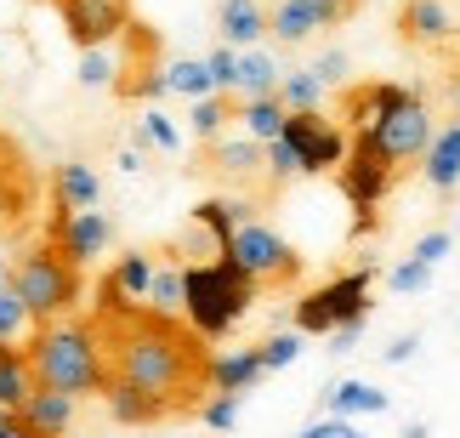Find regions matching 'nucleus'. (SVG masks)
<instances>
[{
	"label": "nucleus",
	"mask_w": 460,
	"mask_h": 438,
	"mask_svg": "<svg viewBox=\"0 0 460 438\" xmlns=\"http://www.w3.org/2000/svg\"><path fill=\"white\" fill-rule=\"evenodd\" d=\"M97 330H102V347H109L114 376H126V381H137V388L159 393L176 416L199 405L210 347H205V336L182 319V313L137 308V313H126V319H109Z\"/></svg>",
	"instance_id": "f257e3e1"
},
{
	"label": "nucleus",
	"mask_w": 460,
	"mask_h": 438,
	"mask_svg": "<svg viewBox=\"0 0 460 438\" xmlns=\"http://www.w3.org/2000/svg\"><path fill=\"white\" fill-rule=\"evenodd\" d=\"M29 371L34 381H46V388H63V393H80L92 398L109 388L114 364H109V347H102V330L97 319H46L29 330Z\"/></svg>",
	"instance_id": "f03ea898"
},
{
	"label": "nucleus",
	"mask_w": 460,
	"mask_h": 438,
	"mask_svg": "<svg viewBox=\"0 0 460 438\" xmlns=\"http://www.w3.org/2000/svg\"><path fill=\"white\" fill-rule=\"evenodd\" d=\"M261 285L239 268L227 251H217V262H188V285H182V319L199 330L205 342L234 336V325L256 308Z\"/></svg>",
	"instance_id": "7ed1b4c3"
},
{
	"label": "nucleus",
	"mask_w": 460,
	"mask_h": 438,
	"mask_svg": "<svg viewBox=\"0 0 460 438\" xmlns=\"http://www.w3.org/2000/svg\"><path fill=\"white\" fill-rule=\"evenodd\" d=\"M398 177H403V165L386 160L369 131L347 137V154H341V165H335V188H341L347 205H352V239H369L381 228V200L393 194Z\"/></svg>",
	"instance_id": "20e7f679"
},
{
	"label": "nucleus",
	"mask_w": 460,
	"mask_h": 438,
	"mask_svg": "<svg viewBox=\"0 0 460 438\" xmlns=\"http://www.w3.org/2000/svg\"><path fill=\"white\" fill-rule=\"evenodd\" d=\"M85 268H75L58 245H29L23 256L12 262V285H17V296L29 302V313H34V325H46V319H63V313H75V302L85 296V279H80Z\"/></svg>",
	"instance_id": "39448f33"
},
{
	"label": "nucleus",
	"mask_w": 460,
	"mask_h": 438,
	"mask_svg": "<svg viewBox=\"0 0 460 438\" xmlns=\"http://www.w3.org/2000/svg\"><path fill=\"white\" fill-rule=\"evenodd\" d=\"M222 251L234 256L261 291H285V285H296V279H302V268H307V256L296 251V245L279 234L273 222H261V217H244Z\"/></svg>",
	"instance_id": "423d86ee"
},
{
	"label": "nucleus",
	"mask_w": 460,
	"mask_h": 438,
	"mask_svg": "<svg viewBox=\"0 0 460 438\" xmlns=\"http://www.w3.org/2000/svg\"><path fill=\"white\" fill-rule=\"evenodd\" d=\"M46 239L75 262V268H92L114 251V217H102L97 205H63L51 200V222H46Z\"/></svg>",
	"instance_id": "0eeeda50"
},
{
	"label": "nucleus",
	"mask_w": 460,
	"mask_h": 438,
	"mask_svg": "<svg viewBox=\"0 0 460 438\" xmlns=\"http://www.w3.org/2000/svg\"><path fill=\"white\" fill-rule=\"evenodd\" d=\"M279 137L296 148L302 177H324V171H335V165H341V154H347V131L335 126V120H324V109H290Z\"/></svg>",
	"instance_id": "6e6552de"
},
{
	"label": "nucleus",
	"mask_w": 460,
	"mask_h": 438,
	"mask_svg": "<svg viewBox=\"0 0 460 438\" xmlns=\"http://www.w3.org/2000/svg\"><path fill=\"white\" fill-rule=\"evenodd\" d=\"M352 12H358V0H273V6H268V40L307 46L324 29L347 23Z\"/></svg>",
	"instance_id": "1a4fd4ad"
},
{
	"label": "nucleus",
	"mask_w": 460,
	"mask_h": 438,
	"mask_svg": "<svg viewBox=\"0 0 460 438\" xmlns=\"http://www.w3.org/2000/svg\"><path fill=\"white\" fill-rule=\"evenodd\" d=\"M369 137H376V148L386 154L393 165H420V154H427L432 143V109H427V97L410 103V109H393V114H381L376 126H364Z\"/></svg>",
	"instance_id": "9d476101"
},
{
	"label": "nucleus",
	"mask_w": 460,
	"mask_h": 438,
	"mask_svg": "<svg viewBox=\"0 0 460 438\" xmlns=\"http://www.w3.org/2000/svg\"><path fill=\"white\" fill-rule=\"evenodd\" d=\"M217 183H227V188H256L261 183V171H268V143L261 137H251V131H239V137H210L205 143V160H199Z\"/></svg>",
	"instance_id": "9b49d317"
},
{
	"label": "nucleus",
	"mask_w": 460,
	"mask_h": 438,
	"mask_svg": "<svg viewBox=\"0 0 460 438\" xmlns=\"http://www.w3.org/2000/svg\"><path fill=\"white\" fill-rule=\"evenodd\" d=\"M63 17V34L75 46H102V40H119L131 23V0H51Z\"/></svg>",
	"instance_id": "f8f14e48"
},
{
	"label": "nucleus",
	"mask_w": 460,
	"mask_h": 438,
	"mask_svg": "<svg viewBox=\"0 0 460 438\" xmlns=\"http://www.w3.org/2000/svg\"><path fill=\"white\" fill-rule=\"evenodd\" d=\"M17 416H23V433H29V438H58V433L75 427L80 393H63V388H46V381H34L29 398L17 405Z\"/></svg>",
	"instance_id": "ddd939ff"
},
{
	"label": "nucleus",
	"mask_w": 460,
	"mask_h": 438,
	"mask_svg": "<svg viewBox=\"0 0 460 438\" xmlns=\"http://www.w3.org/2000/svg\"><path fill=\"white\" fill-rule=\"evenodd\" d=\"M393 29H398L403 46H449L455 40V12H449V0H398Z\"/></svg>",
	"instance_id": "4468645a"
},
{
	"label": "nucleus",
	"mask_w": 460,
	"mask_h": 438,
	"mask_svg": "<svg viewBox=\"0 0 460 438\" xmlns=\"http://www.w3.org/2000/svg\"><path fill=\"white\" fill-rule=\"evenodd\" d=\"M97 398H102V410H109V422H119V427H154V422H165V416H176L159 393L137 388V381H126V376H109V388H102Z\"/></svg>",
	"instance_id": "2eb2a0df"
},
{
	"label": "nucleus",
	"mask_w": 460,
	"mask_h": 438,
	"mask_svg": "<svg viewBox=\"0 0 460 438\" xmlns=\"http://www.w3.org/2000/svg\"><path fill=\"white\" fill-rule=\"evenodd\" d=\"M410 103H420V92H415V85H403V80H369V85H352L347 80V126L364 131V126H376L381 114L410 109Z\"/></svg>",
	"instance_id": "dca6fc26"
},
{
	"label": "nucleus",
	"mask_w": 460,
	"mask_h": 438,
	"mask_svg": "<svg viewBox=\"0 0 460 438\" xmlns=\"http://www.w3.org/2000/svg\"><path fill=\"white\" fill-rule=\"evenodd\" d=\"M256 381H268V364H261V347H227V353L205 359V388L210 393H256Z\"/></svg>",
	"instance_id": "f3484780"
},
{
	"label": "nucleus",
	"mask_w": 460,
	"mask_h": 438,
	"mask_svg": "<svg viewBox=\"0 0 460 438\" xmlns=\"http://www.w3.org/2000/svg\"><path fill=\"white\" fill-rule=\"evenodd\" d=\"M420 177H427V188H432L438 200H449L455 188H460V114L449 120V126L432 131L427 154H420Z\"/></svg>",
	"instance_id": "a211bd4d"
},
{
	"label": "nucleus",
	"mask_w": 460,
	"mask_h": 438,
	"mask_svg": "<svg viewBox=\"0 0 460 438\" xmlns=\"http://www.w3.org/2000/svg\"><path fill=\"white\" fill-rule=\"evenodd\" d=\"M324 296L330 319H369V308H376V268H352V273H335L330 285H318Z\"/></svg>",
	"instance_id": "6ab92c4d"
},
{
	"label": "nucleus",
	"mask_w": 460,
	"mask_h": 438,
	"mask_svg": "<svg viewBox=\"0 0 460 438\" xmlns=\"http://www.w3.org/2000/svg\"><path fill=\"white\" fill-rule=\"evenodd\" d=\"M217 40L261 46L268 40V0H217Z\"/></svg>",
	"instance_id": "aec40b11"
},
{
	"label": "nucleus",
	"mask_w": 460,
	"mask_h": 438,
	"mask_svg": "<svg viewBox=\"0 0 460 438\" xmlns=\"http://www.w3.org/2000/svg\"><path fill=\"white\" fill-rule=\"evenodd\" d=\"M188 217H193V228H199V234L217 239V251H222V245L234 239V228H239L244 217H256V205H251V200H239V194H210V200L193 205Z\"/></svg>",
	"instance_id": "412c9836"
},
{
	"label": "nucleus",
	"mask_w": 460,
	"mask_h": 438,
	"mask_svg": "<svg viewBox=\"0 0 460 438\" xmlns=\"http://www.w3.org/2000/svg\"><path fill=\"white\" fill-rule=\"evenodd\" d=\"M119 75H126V51H119L114 40L80 46V63H75V85H80V92H114Z\"/></svg>",
	"instance_id": "4be33fe9"
},
{
	"label": "nucleus",
	"mask_w": 460,
	"mask_h": 438,
	"mask_svg": "<svg viewBox=\"0 0 460 438\" xmlns=\"http://www.w3.org/2000/svg\"><path fill=\"white\" fill-rule=\"evenodd\" d=\"M324 405L341 410V416H352V422H364V416H386V410H393V398H386L376 381L347 376V381H335V388H324Z\"/></svg>",
	"instance_id": "5701e85b"
},
{
	"label": "nucleus",
	"mask_w": 460,
	"mask_h": 438,
	"mask_svg": "<svg viewBox=\"0 0 460 438\" xmlns=\"http://www.w3.org/2000/svg\"><path fill=\"white\" fill-rule=\"evenodd\" d=\"M279 75H285V63H279L268 46H239L234 97H261V92H279Z\"/></svg>",
	"instance_id": "b1692460"
},
{
	"label": "nucleus",
	"mask_w": 460,
	"mask_h": 438,
	"mask_svg": "<svg viewBox=\"0 0 460 438\" xmlns=\"http://www.w3.org/2000/svg\"><path fill=\"white\" fill-rule=\"evenodd\" d=\"M51 200L63 205H102V177L92 160H63L51 171Z\"/></svg>",
	"instance_id": "393cba45"
},
{
	"label": "nucleus",
	"mask_w": 460,
	"mask_h": 438,
	"mask_svg": "<svg viewBox=\"0 0 460 438\" xmlns=\"http://www.w3.org/2000/svg\"><path fill=\"white\" fill-rule=\"evenodd\" d=\"M285 103H279V92H261V97H239L234 103V126L239 131H251V137H261V143H273L279 131H285Z\"/></svg>",
	"instance_id": "a878e982"
},
{
	"label": "nucleus",
	"mask_w": 460,
	"mask_h": 438,
	"mask_svg": "<svg viewBox=\"0 0 460 438\" xmlns=\"http://www.w3.org/2000/svg\"><path fill=\"white\" fill-rule=\"evenodd\" d=\"M234 92H205V97H193L188 103V131H193V143H210V137H222L227 126H234Z\"/></svg>",
	"instance_id": "bb28decb"
},
{
	"label": "nucleus",
	"mask_w": 460,
	"mask_h": 438,
	"mask_svg": "<svg viewBox=\"0 0 460 438\" xmlns=\"http://www.w3.org/2000/svg\"><path fill=\"white\" fill-rule=\"evenodd\" d=\"M131 143H143V148H154V154H182V126H176V120L159 109V103H143Z\"/></svg>",
	"instance_id": "cd10ccee"
},
{
	"label": "nucleus",
	"mask_w": 460,
	"mask_h": 438,
	"mask_svg": "<svg viewBox=\"0 0 460 438\" xmlns=\"http://www.w3.org/2000/svg\"><path fill=\"white\" fill-rule=\"evenodd\" d=\"M159 75H165V97H205V92H217V80H210V63L205 58H171V63H159Z\"/></svg>",
	"instance_id": "c85d7f7f"
},
{
	"label": "nucleus",
	"mask_w": 460,
	"mask_h": 438,
	"mask_svg": "<svg viewBox=\"0 0 460 438\" xmlns=\"http://www.w3.org/2000/svg\"><path fill=\"white\" fill-rule=\"evenodd\" d=\"M34 388V371H29V353L17 342H0V410H17Z\"/></svg>",
	"instance_id": "c756f323"
},
{
	"label": "nucleus",
	"mask_w": 460,
	"mask_h": 438,
	"mask_svg": "<svg viewBox=\"0 0 460 438\" xmlns=\"http://www.w3.org/2000/svg\"><path fill=\"white\" fill-rule=\"evenodd\" d=\"M182 285H188V262H154L148 279V302L154 313H182Z\"/></svg>",
	"instance_id": "7c9ffc66"
},
{
	"label": "nucleus",
	"mask_w": 460,
	"mask_h": 438,
	"mask_svg": "<svg viewBox=\"0 0 460 438\" xmlns=\"http://www.w3.org/2000/svg\"><path fill=\"white\" fill-rule=\"evenodd\" d=\"M109 279L119 291L131 296V302H148V279H154V251H119L114 256V268H109Z\"/></svg>",
	"instance_id": "2f4dec72"
},
{
	"label": "nucleus",
	"mask_w": 460,
	"mask_h": 438,
	"mask_svg": "<svg viewBox=\"0 0 460 438\" xmlns=\"http://www.w3.org/2000/svg\"><path fill=\"white\" fill-rule=\"evenodd\" d=\"M279 103H285V109H324V80H318L307 63L285 68V75H279Z\"/></svg>",
	"instance_id": "473e14b6"
},
{
	"label": "nucleus",
	"mask_w": 460,
	"mask_h": 438,
	"mask_svg": "<svg viewBox=\"0 0 460 438\" xmlns=\"http://www.w3.org/2000/svg\"><path fill=\"white\" fill-rule=\"evenodd\" d=\"M29 330H34V313H29L23 296H17V285L6 279V285H0V342H23Z\"/></svg>",
	"instance_id": "72a5a7b5"
},
{
	"label": "nucleus",
	"mask_w": 460,
	"mask_h": 438,
	"mask_svg": "<svg viewBox=\"0 0 460 438\" xmlns=\"http://www.w3.org/2000/svg\"><path fill=\"white\" fill-rule=\"evenodd\" d=\"M256 347H261V364H268V376H273V371H290V364L302 359L307 336H302V330L290 325V330H273V336H261Z\"/></svg>",
	"instance_id": "f704fd0d"
},
{
	"label": "nucleus",
	"mask_w": 460,
	"mask_h": 438,
	"mask_svg": "<svg viewBox=\"0 0 460 438\" xmlns=\"http://www.w3.org/2000/svg\"><path fill=\"white\" fill-rule=\"evenodd\" d=\"M432 273H438V268H427L420 256H403V262H393V268H386V291H393V296H420V291L432 285Z\"/></svg>",
	"instance_id": "c9c22d12"
},
{
	"label": "nucleus",
	"mask_w": 460,
	"mask_h": 438,
	"mask_svg": "<svg viewBox=\"0 0 460 438\" xmlns=\"http://www.w3.org/2000/svg\"><path fill=\"white\" fill-rule=\"evenodd\" d=\"M239 410H244V393H210L193 405V416H199L205 427H239Z\"/></svg>",
	"instance_id": "e433bc0d"
},
{
	"label": "nucleus",
	"mask_w": 460,
	"mask_h": 438,
	"mask_svg": "<svg viewBox=\"0 0 460 438\" xmlns=\"http://www.w3.org/2000/svg\"><path fill=\"white\" fill-rule=\"evenodd\" d=\"M302 177V160H296V148L285 143V137H273L268 143V171H261V183L268 188H285V183H296Z\"/></svg>",
	"instance_id": "4c0bfd02"
},
{
	"label": "nucleus",
	"mask_w": 460,
	"mask_h": 438,
	"mask_svg": "<svg viewBox=\"0 0 460 438\" xmlns=\"http://www.w3.org/2000/svg\"><path fill=\"white\" fill-rule=\"evenodd\" d=\"M307 68L324 80V92H330V85H347V80H352V51H347V46H330V51H318Z\"/></svg>",
	"instance_id": "58836bf2"
},
{
	"label": "nucleus",
	"mask_w": 460,
	"mask_h": 438,
	"mask_svg": "<svg viewBox=\"0 0 460 438\" xmlns=\"http://www.w3.org/2000/svg\"><path fill=\"white\" fill-rule=\"evenodd\" d=\"M205 63H210V80H217V92H234V75H239V46L217 40V46L205 51Z\"/></svg>",
	"instance_id": "ea45409f"
},
{
	"label": "nucleus",
	"mask_w": 460,
	"mask_h": 438,
	"mask_svg": "<svg viewBox=\"0 0 460 438\" xmlns=\"http://www.w3.org/2000/svg\"><path fill=\"white\" fill-rule=\"evenodd\" d=\"M455 251V234H449V228H432V234H420L415 239V251L410 256H420V262H427V268H444V256Z\"/></svg>",
	"instance_id": "a19ab883"
},
{
	"label": "nucleus",
	"mask_w": 460,
	"mask_h": 438,
	"mask_svg": "<svg viewBox=\"0 0 460 438\" xmlns=\"http://www.w3.org/2000/svg\"><path fill=\"white\" fill-rule=\"evenodd\" d=\"M302 438H364V433H358V422H352V416L330 410L324 422H307V427H302Z\"/></svg>",
	"instance_id": "79ce46f5"
},
{
	"label": "nucleus",
	"mask_w": 460,
	"mask_h": 438,
	"mask_svg": "<svg viewBox=\"0 0 460 438\" xmlns=\"http://www.w3.org/2000/svg\"><path fill=\"white\" fill-rule=\"evenodd\" d=\"M420 353V330H403V336H393L381 347V364H410Z\"/></svg>",
	"instance_id": "37998d69"
},
{
	"label": "nucleus",
	"mask_w": 460,
	"mask_h": 438,
	"mask_svg": "<svg viewBox=\"0 0 460 438\" xmlns=\"http://www.w3.org/2000/svg\"><path fill=\"white\" fill-rule=\"evenodd\" d=\"M114 165L126 171V177H143V171H148V148L143 143H126V148L114 154Z\"/></svg>",
	"instance_id": "c03bdc74"
},
{
	"label": "nucleus",
	"mask_w": 460,
	"mask_h": 438,
	"mask_svg": "<svg viewBox=\"0 0 460 438\" xmlns=\"http://www.w3.org/2000/svg\"><path fill=\"white\" fill-rule=\"evenodd\" d=\"M444 97H449V109L460 114V68H449V80H444Z\"/></svg>",
	"instance_id": "a18cd8bd"
},
{
	"label": "nucleus",
	"mask_w": 460,
	"mask_h": 438,
	"mask_svg": "<svg viewBox=\"0 0 460 438\" xmlns=\"http://www.w3.org/2000/svg\"><path fill=\"white\" fill-rule=\"evenodd\" d=\"M6 279H12V256H0V285H6Z\"/></svg>",
	"instance_id": "49530a36"
}]
</instances>
